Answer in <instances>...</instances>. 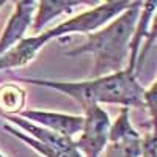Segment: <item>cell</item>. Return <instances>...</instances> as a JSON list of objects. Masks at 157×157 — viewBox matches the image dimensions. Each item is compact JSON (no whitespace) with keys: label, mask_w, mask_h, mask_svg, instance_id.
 Listing matches in <instances>:
<instances>
[{"label":"cell","mask_w":157,"mask_h":157,"mask_svg":"<svg viewBox=\"0 0 157 157\" xmlns=\"http://www.w3.org/2000/svg\"><path fill=\"white\" fill-rule=\"evenodd\" d=\"M14 80L60 91L74 99L82 110L90 105H102V104L121 105V109H145V88L138 82L137 74L129 69L78 82L30 77H16Z\"/></svg>","instance_id":"obj_1"},{"label":"cell","mask_w":157,"mask_h":157,"mask_svg":"<svg viewBox=\"0 0 157 157\" xmlns=\"http://www.w3.org/2000/svg\"><path fill=\"white\" fill-rule=\"evenodd\" d=\"M143 2H132L130 6L118 17L109 22L101 30L86 35V39L71 50H66L68 57H78L90 54L94 58L93 77H102L126 69L129 61V47L135 24Z\"/></svg>","instance_id":"obj_2"},{"label":"cell","mask_w":157,"mask_h":157,"mask_svg":"<svg viewBox=\"0 0 157 157\" xmlns=\"http://www.w3.org/2000/svg\"><path fill=\"white\" fill-rule=\"evenodd\" d=\"M130 3L132 2H129V0H110V2L98 3L94 8L66 19L54 29H49L47 35L50 39H61L75 33L80 35L94 33L102 27H105L109 22L118 17L121 13H124L130 6Z\"/></svg>","instance_id":"obj_3"},{"label":"cell","mask_w":157,"mask_h":157,"mask_svg":"<svg viewBox=\"0 0 157 157\" xmlns=\"http://www.w3.org/2000/svg\"><path fill=\"white\" fill-rule=\"evenodd\" d=\"M112 120L102 105H90L83 110V126L74 140L82 157H101L109 145Z\"/></svg>","instance_id":"obj_4"},{"label":"cell","mask_w":157,"mask_h":157,"mask_svg":"<svg viewBox=\"0 0 157 157\" xmlns=\"http://www.w3.org/2000/svg\"><path fill=\"white\" fill-rule=\"evenodd\" d=\"M141 140L143 137L130 121V109H121L110 126L104 157H141Z\"/></svg>","instance_id":"obj_5"},{"label":"cell","mask_w":157,"mask_h":157,"mask_svg":"<svg viewBox=\"0 0 157 157\" xmlns=\"http://www.w3.org/2000/svg\"><path fill=\"white\" fill-rule=\"evenodd\" d=\"M36 6L38 2L35 0H19L14 3V11L11 13L5 30L0 36V57L25 38V32L32 29Z\"/></svg>","instance_id":"obj_6"},{"label":"cell","mask_w":157,"mask_h":157,"mask_svg":"<svg viewBox=\"0 0 157 157\" xmlns=\"http://www.w3.org/2000/svg\"><path fill=\"white\" fill-rule=\"evenodd\" d=\"M19 116L71 140H74L75 135L80 134L83 126V115H69L47 110H24Z\"/></svg>","instance_id":"obj_7"},{"label":"cell","mask_w":157,"mask_h":157,"mask_svg":"<svg viewBox=\"0 0 157 157\" xmlns=\"http://www.w3.org/2000/svg\"><path fill=\"white\" fill-rule=\"evenodd\" d=\"M50 41L52 39L49 38L47 30L41 32L39 35L24 38L14 47H11L5 55L0 57V71H8V69L27 66L29 63H32L38 57L41 49L46 44H49Z\"/></svg>","instance_id":"obj_8"},{"label":"cell","mask_w":157,"mask_h":157,"mask_svg":"<svg viewBox=\"0 0 157 157\" xmlns=\"http://www.w3.org/2000/svg\"><path fill=\"white\" fill-rule=\"evenodd\" d=\"M91 2H82V0H41L38 2L36 14L33 17L32 32L39 35L49 22L60 17L61 14H69V13L78 10L82 5H90Z\"/></svg>","instance_id":"obj_9"},{"label":"cell","mask_w":157,"mask_h":157,"mask_svg":"<svg viewBox=\"0 0 157 157\" xmlns=\"http://www.w3.org/2000/svg\"><path fill=\"white\" fill-rule=\"evenodd\" d=\"M27 93L17 83L0 85V112L5 115H21L24 112Z\"/></svg>","instance_id":"obj_10"},{"label":"cell","mask_w":157,"mask_h":157,"mask_svg":"<svg viewBox=\"0 0 157 157\" xmlns=\"http://www.w3.org/2000/svg\"><path fill=\"white\" fill-rule=\"evenodd\" d=\"M3 129L13 137H16L17 140H21L22 143H25L29 148H32L33 151H36L38 154H41L43 157H82V154L75 149H71V151H61V149H57V148H52V146H47V145H43L33 138H30L29 135H25L24 132H21L19 129H16L14 126H10V124H3Z\"/></svg>","instance_id":"obj_11"},{"label":"cell","mask_w":157,"mask_h":157,"mask_svg":"<svg viewBox=\"0 0 157 157\" xmlns=\"http://www.w3.org/2000/svg\"><path fill=\"white\" fill-rule=\"evenodd\" d=\"M145 109L151 118V132L157 134V78L148 90H145Z\"/></svg>","instance_id":"obj_12"},{"label":"cell","mask_w":157,"mask_h":157,"mask_svg":"<svg viewBox=\"0 0 157 157\" xmlns=\"http://www.w3.org/2000/svg\"><path fill=\"white\" fill-rule=\"evenodd\" d=\"M155 41H157V10H155L154 16H152V19H151L146 39H145V43H143V46H141L140 55H138V60H137V72H138V69L141 68L143 61H145V58H146V54L151 50V47L154 46Z\"/></svg>","instance_id":"obj_13"},{"label":"cell","mask_w":157,"mask_h":157,"mask_svg":"<svg viewBox=\"0 0 157 157\" xmlns=\"http://www.w3.org/2000/svg\"><path fill=\"white\" fill-rule=\"evenodd\" d=\"M141 157H157V134L148 132L141 140Z\"/></svg>","instance_id":"obj_14"},{"label":"cell","mask_w":157,"mask_h":157,"mask_svg":"<svg viewBox=\"0 0 157 157\" xmlns=\"http://www.w3.org/2000/svg\"><path fill=\"white\" fill-rule=\"evenodd\" d=\"M5 3H6V2H5V0H0V10H2V6H3Z\"/></svg>","instance_id":"obj_15"},{"label":"cell","mask_w":157,"mask_h":157,"mask_svg":"<svg viewBox=\"0 0 157 157\" xmlns=\"http://www.w3.org/2000/svg\"><path fill=\"white\" fill-rule=\"evenodd\" d=\"M0 157H6V155H5V154H3L2 151H0Z\"/></svg>","instance_id":"obj_16"}]
</instances>
